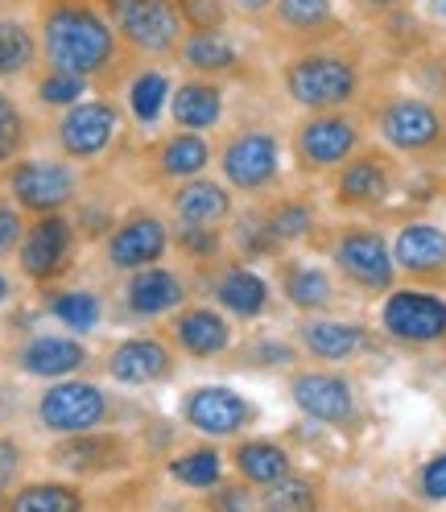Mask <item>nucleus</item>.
Returning a JSON list of instances; mask_svg holds the SVG:
<instances>
[{
  "instance_id": "7",
  "label": "nucleus",
  "mask_w": 446,
  "mask_h": 512,
  "mask_svg": "<svg viewBox=\"0 0 446 512\" xmlns=\"http://www.w3.org/2000/svg\"><path fill=\"white\" fill-rule=\"evenodd\" d=\"M133 418V405L116 397L108 384L91 376H67L42 384V393L34 397V422L50 438L67 434H87V430H112Z\"/></svg>"
},
{
  "instance_id": "22",
  "label": "nucleus",
  "mask_w": 446,
  "mask_h": 512,
  "mask_svg": "<svg viewBox=\"0 0 446 512\" xmlns=\"http://www.w3.org/2000/svg\"><path fill=\"white\" fill-rule=\"evenodd\" d=\"M95 364H100V356L83 343V335H71V331H34L9 351V368L42 384L87 376Z\"/></svg>"
},
{
  "instance_id": "36",
  "label": "nucleus",
  "mask_w": 446,
  "mask_h": 512,
  "mask_svg": "<svg viewBox=\"0 0 446 512\" xmlns=\"http://www.w3.org/2000/svg\"><path fill=\"white\" fill-rule=\"evenodd\" d=\"M228 368H248V372H285L290 376L302 364V351L294 343V335H248L232 347V356L223 360Z\"/></svg>"
},
{
  "instance_id": "9",
  "label": "nucleus",
  "mask_w": 446,
  "mask_h": 512,
  "mask_svg": "<svg viewBox=\"0 0 446 512\" xmlns=\"http://www.w3.org/2000/svg\"><path fill=\"white\" fill-rule=\"evenodd\" d=\"M397 186H401V157L368 141L327 178V203L343 219H376L389 211Z\"/></svg>"
},
{
  "instance_id": "4",
  "label": "nucleus",
  "mask_w": 446,
  "mask_h": 512,
  "mask_svg": "<svg viewBox=\"0 0 446 512\" xmlns=\"http://www.w3.org/2000/svg\"><path fill=\"white\" fill-rule=\"evenodd\" d=\"M310 244L323 252V261L331 265V273L347 285V290H356L364 298H385L401 277L393 265V244L376 219L323 223Z\"/></svg>"
},
{
  "instance_id": "25",
  "label": "nucleus",
  "mask_w": 446,
  "mask_h": 512,
  "mask_svg": "<svg viewBox=\"0 0 446 512\" xmlns=\"http://www.w3.org/2000/svg\"><path fill=\"white\" fill-rule=\"evenodd\" d=\"M339 285L343 281L331 273V265L314 261V256L285 252L273 261V290L298 318L302 314H335V306L343 298Z\"/></svg>"
},
{
  "instance_id": "6",
  "label": "nucleus",
  "mask_w": 446,
  "mask_h": 512,
  "mask_svg": "<svg viewBox=\"0 0 446 512\" xmlns=\"http://www.w3.org/2000/svg\"><path fill=\"white\" fill-rule=\"evenodd\" d=\"M368 116L364 108H335V112H298L290 124V166L302 182H327L347 157L368 145Z\"/></svg>"
},
{
  "instance_id": "27",
  "label": "nucleus",
  "mask_w": 446,
  "mask_h": 512,
  "mask_svg": "<svg viewBox=\"0 0 446 512\" xmlns=\"http://www.w3.org/2000/svg\"><path fill=\"white\" fill-rule=\"evenodd\" d=\"M393 265L409 285H446V228L434 219H401L393 236Z\"/></svg>"
},
{
  "instance_id": "52",
  "label": "nucleus",
  "mask_w": 446,
  "mask_h": 512,
  "mask_svg": "<svg viewBox=\"0 0 446 512\" xmlns=\"http://www.w3.org/2000/svg\"><path fill=\"white\" fill-rule=\"evenodd\" d=\"M13 302V277L5 273V269H0V310H5Z\"/></svg>"
},
{
  "instance_id": "39",
  "label": "nucleus",
  "mask_w": 446,
  "mask_h": 512,
  "mask_svg": "<svg viewBox=\"0 0 446 512\" xmlns=\"http://www.w3.org/2000/svg\"><path fill=\"white\" fill-rule=\"evenodd\" d=\"M42 294H46V314L71 335H91L108 314L104 298L95 290H62V285H50Z\"/></svg>"
},
{
  "instance_id": "26",
  "label": "nucleus",
  "mask_w": 446,
  "mask_h": 512,
  "mask_svg": "<svg viewBox=\"0 0 446 512\" xmlns=\"http://www.w3.org/2000/svg\"><path fill=\"white\" fill-rule=\"evenodd\" d=\"M294 343L302 351V360L339 368L368 356L376 347V335L364 323H352V318H339V314H302L294 323Z\"/></svg>"
},
{
  "instance_id": "45",
  "label": "nucleus",
  "mask_w": 446,
  "mask_h": 512,
  "mask_svg": "<svg viewBox=\"0 0 446 512\" xmlns=\"http://www.w3.org/2000/svg\"><path fill=\"white\" fill-rule=\"evenodd\" d=\"M413 492L426 504H446V451H434L418 471H413Z\"/></svg>"
},
{
  "instance_id": "3",
  "label": "nucleus",
  "mask_w": 446,
  "mask_h": 512,
  "mask_svg": "<svg viewBox=\"0 0 446 512\" xmlns=\"http://www.w3.org/2000/svg\"><path fill=\"white\" fill-rule=\"evenodd\" d=\"M368 133L376 145L413 166L446 162V100L434 91H376L364 100Z\"/></svg>"
},
{
  "instance_id": "31",
  "label": "nucleus",
  "mask_w": 446,
  "mask_h": 512,
  "mask_svg": "<svg viewBox=\"0 0 446 512\" xmlns=\"http://www.w3.org/2000/svg\"><path fill=\"white\" fill-rule=\"evenodd\" d=\"M38 67H42V50H38L34 5L21 9L17 0H0V87L29 83Z\"/></svg>"
},
{
  "instance_id": "46",
  "label": "nucleus",
  "mask_w": 446,
  "mask_h": 512,
  "mask_svg": "<svg viewBox=\"0 0 446 512\" xmlns=\"http://www.w3.org/2000/svg\"><path fill=\"white\" fill-rule=\"evenodd\" d=\"M25 223H29V215L0 190V261H13L17 256V244H21V236H25Z\"/></svg>"
},
{
  "instance_id": "53",
  "label": "nucleus",
  "mask_w": 446,
  "mask_h": 512,
  "mask_svg": "<svg viewBox=\"0 0 446 512\" xmlns=\"http://www.w3.org/2000/svg\"><path fill=\"white\" fill-rule=\"evenodd\" d=\"M17 484H9V479H0V508H5V500H9V492H13Z\"/></svg>"
},
{
  "instance_id": "15",
  "label": "nucleus",
  "mask_w": 446,
  "mask_h": 512,
  "mask_svg": "<svg viewBox=\"0 0 446 512\" xmlns=\"http://www.w3.org/2000/svg\"><path fill=\"white\" fill-rule=\"evenodd\" d=\"M46 463L67 475L79 479V484H95V479H112V475H129L141 455H137V442L129 430H87V434H67V438H54L46 446Z\"/></svg>"
},
{
  "instance_id": "17",
  "label": "nucleus",
  "mask_w": 446,
  "mask_h": 512,
  "mask_svg": "<svg viewBox=\"0 0 446 512\" xmlns=\"http://www.w3.org/2000/svg\"><path fill=\"white\" fill-rule=\"evenodd\" d=\"M79 228L71 211L58 215H38L25 223V236L17 244V273L21 281H29L34 290H50V285H62V277H71L75 261H79Z\"/></svg>"
},
{
  "instance_id": "8",
  "label": "nucleus",
  "mask_w": 446,
  "mask_h": 512,
  "mask_svg": "<svg viewBox=\"0 0 446 512\" xmlns=\"http://www.w3.org/2000/svg\"><path fill=\"white\" fill-rule=\"evenodd\" d=\"M124 133H129V112H124L120 95H104V91H91L87 100H79L67 112H58L46 124L50 149L83 170L104 166L120 149Z\"/></svg>"
},
{
  "instance_id": "49",
  "label": "nucleus",
  "mask_w": 446,
  "mask_h": 512,
  "mask_svg": "<svg viewBox=\"0 0 446 512\" xmlns=\"http://www.w3.org/2000/svg\"><path fill=\"white\" fill-rule=\"evenodd\" d=\"M273 9V0H232V13H236V21L240 25H252L257 29L261 21H265V13Z\"/></svg>"
},
{
  "instance_id": "38",
  "label": "nucleus",
  "mask_w": 446,
  "mask_h": 512,
  "mask_svg": "<svg viewBox=\"0 0 446 512\" xmlns=\"http://www.w3.org/2000/svg\"><path fill=\"white\" fill-rule=\"evenodd\" d=\"M228 244H232V256H240V261L248 265H261V261H277V256H285V248L273 240V232L265 228V215L257 203H244L236 207L232 223H228Z\"/></svg>"
},
{
  "instance_id": "54",
  "label": "nucleus",
  "mask_w": 446,
  "mask_h": 512,
  "mask_svg": "<svg viewBox=\"0 0 446 512\" xmlns=\"http://www.w3.org/2000/svg\"><path fill=\"white\" fill-rule=\"evenodd\" d=\"M0 405H5V393H0Z\"/></svg>"
},
{
  "instance_id": "29",
  "label": "nucleus",
  "mask_w": 446,
  "mask_h": 512,
  "mask_svg": "<svg viewBox=\"0 0 446 512\" xmlns=\"http://www.w3.org/2000/svg\"><path fill=\"white\" fill-rule=\"evenodd\" d=\"M236 207V190L219 174H199L166 190V215L174 228H228Z\"/></svg>"
},
{
  "instance_id": "14",
  "label": "nucleus",
  "mask_w": 446,
  "mask_h": 512,
  "mask_svg": "<svg viewBox=\"0 0 446 512\" xmlns=\"http://www.w3.org/2000/svg\"><path fill=\"white\" fill-rule=\"evenodd\" d=\"M195 298V273L174 265H149L137 273H124L112 298V314L129 327H157L166 323L174 310H182Z\"/></svg>"
},
{
  "instance_id": "47",
  "label": "nucleus",
  "mask_w": 446,
  "mask_h": 512,
  "mask_svg": "<svg viewBox=\"0 0 446 512\" xmlns=\"http://www.w3.org/2000/svg\"><path fill=\"white\" fill-rule=\"evenodd\" d=\"M25 463H29V451H25V442L13 438L0 430V479H9V484H21V475H25Z\"/></svg>"
},
{
  "instance_id": "12",
  "label": "nucleus",
  "mask_w": 446,
  "mask_h": 512,
  "mask_svg": "<svg viewBox=\"0 0 446 512\" xmlns=\"http://www.w3.org/2000/svg\"><path fill=\"white\" fill-rule=\"evenodd\" d=\"M108 13L120 46L137 62H170L186 38V25L174 9V0H100Z\"/></svg>"
},
{
  "instance_id": "18",
  "label": "nucleus",
  "mask_w": 446,
  "mask_h": 512,
  "mask_svg": "<svg viewBox=\"0 0 446 512\" xmlns=\"http://www.w3.org/2000/svg\"><path fill=\"white\" fill-rule=\"evenodd\" d=\"M285 397L302 413V418L331 426V430H352L360 422V389L356 380L339 368H294L285 376Z\"/></svg>"
},
{
  "instance_id": "1",
  "label": "nucleus",
  "mask_w": 446,
  "mask_h": 512,
  "mask_svg": "<svg viewBox=\"0 0 446 512\" xmlns=\"http://www.w3.org/2000/svg\"><path fill=\"white\" fill-rule=\"evenodd\" d=\"M42 67L75 75L104 95H120L137 58L120 46L100 0H34Z\"/></svg>"
},
{
  "instance_id": "24",
  "label": "nucleus",
  "mask_w": 446,
  "mask_h": 512,
  "mask_svg": "<svg viewBox=\"0 0 446 512\" xmlns=\"http://www.w3.org/2000/svg\"><path fill=\"white\" fill-rule=\"evenodd\" d=\"M203 294L228 314L236 323H261V318L273 314L277 306V290H273V277L257 273L240 256H228L215 273H207L203 281Z\"/></svg>"
},
{
  "instance_id": "37",
  "label": "nucleus",
  "mask_w": 446,
  "mask_h": 512,
  "mask_svg": "<svg viewBox=\"0 0 446 512\" xmlns=\"http://www.w3.org/2000/svg\"><path fill=\"white\" fill-rule=\"evenodd\" d=\"M174 256L186 273H195V281H203L232 256L228 228H174Z\"/></svg>"
},
{
  "instance_id": "28",
  "label": "nucleus",
  "mask_w": 446,
  "mask_h": 512,
  "mask_svg": "<svg viewBox=\"0 0 446 512\" xmlns=\"http://www.w3.org/2000/svg\"><path fill=\"white\" fill-rule=\"evenodd\" d=\"M174 67L182 75H203V79H219V83H248L257 75V62L248 58L240 34L232 29H215V34H186L178 54H174Z\"/></svg>"
},
{
  "instance_id": "33",
  "label": "nucleus",
  "mask_w": 446,
  "mask_h": 512,
  "mask_svg": "<svg viewBox=\"0 0 446 512\" xmlns=\"http://www.w3.org/2000/svg\"><path fill=\"white\" fill-rule=\"evenodd\" d=\"M228 467H232L236 479H244V484H252L261 492V488L277 484L281 475L294 471V455H290V446L277 442V438L244 434L228 446Z\"/></svg>"
},
{
  "instance_id": "19",
  "label": "nucleus",
  "mask_w": 446,
  "mask_h": 512,
  "mask_svg": "<svg viewBox=\"0 0 446 512\" xmlns=\"http://www.w3.org/2000/svg\"><path fill=\"white\" fill-rule=\"evenodd\" d=\"M178 418L207 442H236L261 422V409L232 384H195L178 401Z\"/></svg>"
},
{
  "instance_id": "2",
  "label": "nucleus",
  "mask_w": 446,
  "mask_h": 512,
  "mask_svg": "<svg viewBox=\"0 0 446 512\" xmlns=\"http://www.w3.org/2000/svg\"><path fill=\"white\" fill-rule=\"evenodd\" d=\"M277 87L298 112L364 108L372 91L368 50L364 42H356V34L323 46L290 50L277 58Z\"/></svg>"
},
{
  "instance_id": "41",
  "label": "nucleus",
  "mask_w": 446,
  "mask_h": 512,
  "mask_svg": "<svg viewBox=\"0 0 446 512\" xmlns=\"http://www.w3.org/2000/svg\"><path fill=\"white\" fill-rule=\"evenodd\" d=\"M166 471H170L174 484H182L190 492H207V488H215L223 479V471H228V455H223L215 442L203 438L199 446H186V451L170 455Z\"/></svg>"
},
{
  "instance_id": "48",
  "label": "nucleus",
  "mask_w": 446,
  "mask_h": 512,
  "mask_svg": "<svg viewBox=\"0 0 446 512\" xmlns=\"http://www.w3.org/2000/svg\"><path fill=\"white\" fill-rule=\"evenodd\" d=\"M343 9L352 13L356 21L372 25V21L389 17V13H401V9H418V0H343Z\"/></svg>"
},
{
  "instance_id": "20",
  "label": "nucleus",
  "mask_w": 446,
  "mask_h": 512,
  "mask_svg": "<svg viewBox=\"0 0 446 512\" xmlns=\"http://www.w3.org/2000/svg\"><path fill=\"white\" fill-rule=\"evenodd\" d=\"M178 368H182V356L174 351V343L157 331L124 335L100 356V372L116 389H162V384H170L178 376Z\"/></svg>"
},
{
  "instance_id": "34",
  "label": "nucleus",
  "mask_w": 446,
  "mask_h": 512,
  "mask_svg": "<svg viewBox=\"0 0 446 512\" xmlns=\"http://www.w3.org/2000/svg\"><path fill=\"white\" fill-rule=\"evenodd\" d=\"M170 91H174L170 62H137L133 75L120 87V104L129 112V124L157 128V120L170 108Z\"/></svg>"
},
{
  "instance_id": "42",
  "label": "nucleus",
  "mask_w": 446,
  "mask_h": 512,
  "mask_svg": "<svg viewBox=\"0 0 446 512\" xmlns=\"http://www.w3.org/2000/svg\"><path fill=\"white\" fill-rule=\"evenodd\" d=\"M25 87H29V100H34L42 112H54V116L75 108L79 100H87V95L95 91L91 83H83L75 75H62V71H50V67H38Z\"/></svg>"
},
{
  "instance_id": "5",
  "label": "nucleus",
  "mask_w": 446,
  "mask_h": 512,
  "mask_svg": "<svg viewBox=\"0 0 446 512\" xmlns=\"http://www.w3.org/2000/svg\"><path fill=\"white\" fill-rule=\"evenodd\" d=\"M285 145L281 128L269 120H244L215 145V174L236 190V199H265L285 182Z\"/></svg>"
},
{
  "instance_id": "16",
  "label": "nucleus",
  "mask_w": 446,
  "mask_h": 512,
  "mask_svg": "<svg viewBox=\"0 0 446 512\" xmlns=\"http://www.w3.org/2000/svg\"><path fill=\"white\" fill-rule=\"evenodd\" d=\"M257 34L277 54H290V50L352 38L356 29L343 13V0H273V9L257 25Z\"/></svg>"
},
{
  "instance_id": "44",
  "label": "nucleus",
  "mask_w": 446,
  "mask_h": 512,
  "mask_svg": "<svg viewBox=\"0 0 446 512\" xmlns=\"http://www.w3.org/2000/svg\"><path fill=\"white\" fill-rule=\"evenodd\" d=\"M207 512H261V492L244 479H219L215 488L203 492Z\"/></svg>"
},
{
  "instance_id": "21",
  "label": "nucleus",
  "mask_w": 446,
  "mask_h": 512,
  "mask_svg": "<svg viewBox=\"0 0 446 512\" xmlns=\"http://www.w3.org/2000/svg\"><path fill=\"white\" fill-rule=\"evenodd\" d=\"M162 335L174 343V351L182 360H195V364L228 360L232 347L240 343L236 318H228L215 302H195V298L166 318Z\"/></svg>"
},
{
  "instance_id": "50",
  "label": "nucleus",
  "mask_w": 446,
  "mask_h": 512,
  "mask_svg": "<svg viewBox=\"0 0 446 512\" xmlns=\"http://www.w3.org/2000/svg\"><path fill=\"white\" fill-rule=\"evenodd\" d=\"M418 13L430 29H446V0H418Z\"/></svg>"
},
{
  "instance_id": "32",
  "label": "nucleus",
  "mask_w": 446,
  "mask_h": 512,
  "mask_svg": "<svg viewBox=\"0 0 446 512\" xmlns=\"http://www.w3.org/2000/svg\"><path fill=\"white\" fill-rule=\"evenodd\" d=\"M252 203L261 207L265 228L273 232V240L285 252L310 244L318 236V228H323V211H318V203L306 195V190H273V195L252 199Z\"/></svg>"
},
{
  "instance_id": "35",
  "label": "nucleus",
  "mask_w": 446,
  "mask_h": 512,
  "mask_svg": "<svg viewBox=\"0 0 446 512\" xmlns=\"http://www.w3.org/2000/svg\"><path fill=\"white\" fill-rule=\"evenodd\" d=\"M0 512H91V496L79 479H21Z\"/></svg>"
},
{
  "instance_id": "23",
  "label": "nucleus",
  "mask_w": 446,
  "mask_h": 512,
  "mask_svg": "<svg viewBox=\"0 0 446 512\" xmlns=\"http://www.w3.org/2000/svg\"><path fill=\"white\" fill-rule=\"evenodd\" d=\"M137 166L149 186H178L186 178H199L215 170V141L211 133H186V128H170V133L145 141L137 153Z\"/></svg>"
},
{
  "instance_id": "43",
  "label": "nucleus",
  "mask_w": 446,
  "mask_h": 512,
  "mask_svg": "<svg viewBox=\"0 0 446 512\" xmlns=\"http://www.w3.org/2000/svg\"><path fill=\"white\" fill-rule=\"evenodd\" d=\"M174 9L186 25V34H215V29L236 25L232 0H174Z\"/></svg>"
},
{
  "instance_id": "13",
  "label": "nucleus",
  "mask_w": 446,
  "mask_h": 512,
  "mask_svg": "<svg viewBox=\"0 0 446 512\" xmlns=\"http://www.w3.org/2000/svg\"><path fill=\"white\" fill-rule=\"evenodd\" d=\"M174 256V223L157 207H129L120 211L112 232L100 240V265L116 277L162 265Z\"/></svg>"
},
{
  "instance_id": "51",
  "label": "nucleus",
  "mask_w": 446,
  "mask_h": 512,
  "mask_svg": "<svg viewBox=\"0 0 446 512\" xmlns=\"http://www.w3.org/2000/svg\"><path fill=\"white\" fill-rule=\"evenodd\" d=\"M21 153H29V149H21V145H17L13 137H5V133H0V170H5L9 162H17Z\"/></svg>"
},
{
  "instance_id": "40",
  "label": "nucleus",
  "mask_w": 446,
  "mask_h": 512,
  "mask_svg": "<svg viewBox=\"0 0 446 512\" xmlns=\"http://www.w3.org/2000/svg\"><path fill=\"white\" fill-rule=\"evenodd\" d=\"M327 508V488L323 479L310 471H290L277 484L261 488V512H323Z\"/></svg>"
},
{
  "instance_id": "10",
  "label": "nucleus",
  "mask_w": 446,
  "mask_h": 512,
  "mask_svg": "<svg viewBox=\"0 0 446 512\" xmlns=\"http://www.w3.org/2000/svg\"><path fill=\"white\" fill-rule=\"evenodd\" d=\"M0 190L29 215H58V211H71L83 190H87V174L83 166L67 162V157H34V153H21L17 162H9L0 170Z\"/></svg>"
},
{
  "instance_id": "11",
  "label": "nucleus",
  "mask_w": 446,
  "mask_h": 512,
  "mask_svg": "<svg viewBox=\"0 0 446 512\" xmlns=\"http://www.w3.org/2000/svg\"><path fill=\"white\" fill-rule=\"evenodd\" d=\"M376 331L385 343L405 351H438L446 347V298L430 285H393L380 298Z\"/></svg>"
},
{
  "instance_id": "30",
  "label": "nucleus",
  "mask_w": 446,
  "mask_h": 512,
  "mask_svg": "<svg viewBox=\"0 0 446 512\" xmlns=\"http://www.w3.org/2000/svg\"><path fill=\"white\" fill-rule=\"evenodd\" d=\"M170 128H186V133H215L228 120V83L203 79V75H182L170 91L166 108Z\"/></svg>"
}]
</instances>
